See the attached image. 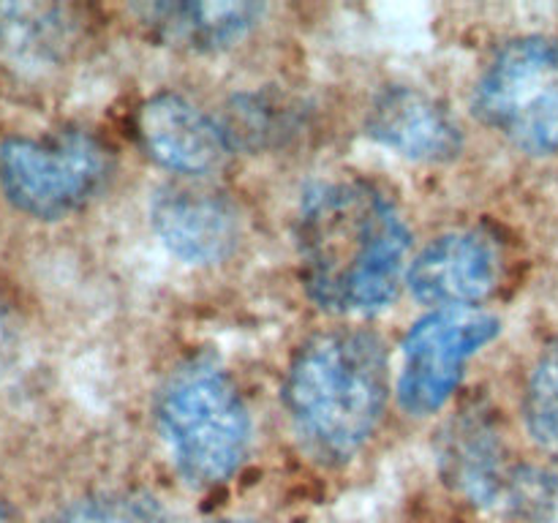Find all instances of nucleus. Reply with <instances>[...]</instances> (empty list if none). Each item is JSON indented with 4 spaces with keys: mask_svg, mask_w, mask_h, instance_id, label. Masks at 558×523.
Masks as SVG:
<instances>
[{
    "mask_svg": "<svg viewBox=\"0 0 558 523\" xmlns=\"http://www.w3.org/2000/svg\"><path fill=\"white\" fill-rule=\"evenodd\" d=\"M409 229L390 196L365 180L308 191L298 216L300 278L330 314H374L396 300Z\"/></svg>",
    "mask_w": 558,
    "mask_h": 523,
    "instance_id": "1",
    "label": "nucleus"
},
{
    "mask_svg": "<svg viewBox=\"0 0 558 523\" xmlns=\"http://www.w3.org/2000/svg\"><path fill=\"white\" fill-rule=\"evenodd\" d=\"M387 354L376 336L352 327L319 332L294 352L283 406L300 445L319 463H347L385 414Z\"/></svg>",
    "mask_w": 558,
    "mask_h": 523,
    "instance_id": "2",
    "label": "nucleus"
},
{
    "mask_svg": "<svg viewBox=\"0 0 558 523\" xmlns=\"http://www.w3.org/2000/svg\"><path fill=\"white\" fill-rule=\"evenodd\" d=\"M158 428L185 483L221 485L251 450V414L232 376L213 360H189L158 396Z\"/></svg>",
    "mask_w": 558,
    "mask_h": 523,
    "instance_id": "3",
    "label": "nucleus"
},
{
    "mask_svg": "<svg viewBox=\"0 0 558 523\" xmlns=\"http://www.w3.org/2000/svg\"><path fill=\"white\" fill-rule=\"evenodd\" d=\"M112 174V153L96 134L65 129L0 142V188L25 216L65 218L96 199Z\"/></svg>",
    "mask_w": 558,
    "mask_h": 523,
    "instance_id": "4",
    "label": "nucleus"
},
{
    "mask_svg": "<svg viewBox=\"0 0 558 523\" xmlns=\"http://www.w3.org/2000/svg\"><path fill=\"white\" fill-rule=\"evenodd\" d=\"M480 118L529 156L558 150V38L507 41L480 74Z\"/></svg>",
    "mask_w": 558,
    "mask_h": 523,
    "instance_id": "5",
    "label": "nucleus"
},
{
    "mask_svg": "<svg viewBox=\"0 0 558 523\" xmlns=\"http://www.w3.org/2000/svg\"><path fill=\"white\" fill-rule=\"evenodd\" d=\"M499 336V319L477 308H439L403 338L401 406L414 417L439 412L461 385L469 360Z\"/></svg>",
    "mask_w": 558,
    "mask_h": 523,
    "instance_id": "6",
    "label": "nucleus"
},
{
    "mask_svg": "<svg viewBox=\"0 0 558 523\" xmlns=\"http://www.w3.org/2000/svg\"><path fill=\"white\" fill-rule=\"evenodd\" d=\"M505 272L499 240L483 229H458L436 238L412 262L409 287L423 303L472 308L496 292Z\"/></svg>",
    "mask_w": 558,
    "mask_h": 523,
    "instance_id": "7",
    "label": "nucleus"
},
{
    "mask_svg": "<svg viewBox=\"0 0 558 523\" xmlns=\"http://www.w3.org/2000/svg\"><path fill=\"white\" fill-rule=\"evenodd\" d=\"M161 243L189 265H216L238 248L243 221L223 191L205 183H169L150 207Z\"/></svg>",
    "mask_w": 558,
    "mask_h": 523,
    "instance_id": "8",
    "label": "nucleus"
},
{
    "mask_svg": "<svg viewBox=\"0 0 558 523\" xmlns=\"http://www.w3.org/2000/svg\"><path fill=\"white\" fill-rule=\"evenodd\" d=\"M136 134L147 156L189 178L216 172L232 150L223 125L178 93L147 98L136 114Z\"/></svg>",
    "mask_w": 558,
    "mask_h": 523,
    "instance_id": "9",
    "label": "nucleus"
},
{
    "mask_svg": "<svg viewBox=\"0 0 558 523\" xmlns=\"http://www.w3.org/2000/svg\"><path fill=\"white\" fill-rule=\"evenodd\" d=\"M365 129L379 145L414 161H450L461 153L463 134L445 104L417 87H387L374 98Z\"/></svg>",
    "mask_w": 558,
    "mask_h": 523,
    "instance_id": "10",
    "label": "nucleus"
},
{
    "mask_svg": "<svg viewBox=\"0 0 558 523\" xmlns=\"http://www.w3.org/2000/svg\"><path fill=\"white\" fill-rule=\"evenodd\" d=\"M147 36L189 52H221L243 41L259 25L265 5L259 3H142L131 9Z\"/></svg>",
    "mask_w": 558,
    "mask_h": 523,
    "instance_id": "11",
    "label": "nucleus"
},
{
    "mask_svg": "<svg viewBox=\"0 0 558 523\" xmlns=\"http://www.w3.org/2000/svg\"><path fill=\"white\" fill-rule=\"evenodd\" d=\"M80 20L65 5H0V58L20 65H54L76 47Z\"/></svg>",
    "mask_w": 558,
    "mask_h": 523,
    "instance_id": "12",
    "label": "nucleus"
},
{
    "mask_svg": "<svg viewBox=\"0 0 558 523\" xmlns=\"http://www.w3.org/2000/svg\"><path fill=\"white\" fill-rule=\"evenodd\" d=\"M447 477L474 504L494 507L505 496L510 472L501 461V445L483 419L466 417L452 428L445 452Z\"/></svg>",
    "mask_w": 558,
    "mask_h": 523,
    "instance_id": "13",
    "label": "nucleus"
},
{
    "mask_svg": "<svg viewBox=\"0 0 558 523\" xmlns=\"http://www.w3.org/2000/svg\"><path fill=\"white\" fill-rule=\"evenodd\" d=\"M501 504L521 523H558V463L512 469Z\"/></svg>",
    "mask_w": 558,
    "mask_h": 523,
    "instance_id": "14",
    "label": "nucleus"
},
{
    "mask_svg": "<svg viewBox=\"0 0 558 523\" xmlns=\"http://www.w3.org/2000/svg\"><path fill=\"white\" fill-rule=\"evenodd\" d=\"M47 523H167V512L140 490H109L74 501Z\"/></svg>",
    "mask_w": 558,
    "mask_h": 523,
    "instance_id": "15",
    "label": "nucleus"
},
{
    "mask_svg": "<svg viewBox=\"0 0 558 523\" xmlns=\"http://www.w3.org/2000/svg\"><path fill=\"white\" fill-rule=\"evenodd\" d=\"M523 417L539 447L558 452V343L534 365L523 396Z\"/></svg>",
    "mask_w": 558,
    "mask_h": 523,
    "instance_id": "16",
    "label": "nucleus"
},
{
    "mask_svg": "<svg viewBox=\"0 0 558 523\" xmlns=\"http://www.w3.org/2000/svg\"><path fill=\"white\" fill-rule=\"evenodd\" d=\"M16 338H20V319H16L14 305L0 294V368L14 354Z\"/></svg>",
    "mask_w": 558,
    "mask_h": 523,
    "instance_id": "17",
    "label": "nucleus"
},
{
    "mask_svg": "<svg viewBox=\"0 0 558 523\" xmlns=\"http://www.w3.org/2000/svg\"><path fill=\"white\" fill-rule=\"evenodd\" d=\"M207 523H245V521H238V518H218V521H207Z\"/></svg>",
    "mask_w": 558,
    "mask_h": 523,
    "instance_id": "18",
    "label": "nucleus"
},
{
    "mask_svg": "<svg viewBox=\"0 0 558 523\" xmlns=\"http://www.w3.org/2000/svg\"><path fill=\"white\" fill-rule=\"evenodd\" d=\"M0 523H11V521H9V512H5L3 504H0Z\"/></svg>",
    "mask_w": 558,
    "mask_h": 523,
    "instance_id": "19",
    "label": "nucleus"
}]
</instances>
